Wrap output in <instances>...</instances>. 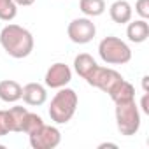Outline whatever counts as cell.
<instances>
[{
    "label": "cell",
    "instance_id": "obj_1",
    "mask_svg": "<svg viewBox=\"0 0 149 149\" xmlns=\"http://www.w3.org/2000/svg\"><path fill=\"white\" fill-rule=\"evenodd\" d=\"M0 46L4 47V51L9 56L21 60L32 54L35 42H33V35L30 30L19 25L9 23L0 32Z\"/></svg>",
    "mask_w": 149,
    "mask_h": 149
},
{
    "label": "cell",
    "instance_id": "obj_2",
    "mask_svg": "<svg viewBox=\"0 0 149 149\" xmlns=\"http://www.w3.org/2000/svg\"><path fill=\"white\" fill-rule=\"evenodd\" d=\"M77 104H79V97L72 88H60L58 93L53 97L51 104H49V118L53 123L56 125H65L68 123L74 114L77 111Z\"/></svg>",
    "mask_w": 149,
    "mask_h": 149
},
{
    "label": "cell",
    "instance_id": "obj_3",
    "mask_svg": "<svg viewBox=\"0 0 149 149\" xmlns=\"http://www.w3.org/2000/svg\"><path fill=\"white\" fill-rule=\"evenodd\" d=\"M98 54L104 63L107 65H125L132 60V49L130 46L121 40L119 37L109 35L104 37L98 44Z\"/></svg>",
    "mask_w": 149,
    "mask_h": 149
},
{
    "label": "cell",
    "instance_id": "obj_4",
    "mask_svg": "<svg viewBox=\"0 0 149 149\" xmlns=\"http://www.w3.org/2000/svg\"><path fill=\"white\" fill-rule=\"evenodd\" d=\"M116 125L125 137H132L140 130V109L135 100L116 104Z\"/></svg>",
    "mask_w": 149,
    "mask_h": 149
},
{
    "label": "cell",
    "instance_id": "obj_5",
    "mask_svg": "<svg viewBox=\"0 0 149 149\" xmlns=\"http://www.w3.org/2000/svg\"><path fill=\"white\" fill-rule=\"evenodd\" d=\"M125 77L121 76L119 72H116L114 68H111V67H100V65H97L95 67V70L90 74V77L86 79V83L90 84V86H93V88H98V90H102L104 93H111L121 81H123Z\"/></svg>",
    "mask_w": 149,
    "mask_h": 149
},
{
    "label": "cell",
    "instance_id": "obj_6",
    "mask_svg": "<svg viewBox=\"0 0 149 149\" xmlns=\"http://www.w3.org/2000/svg\"><path fill=\"white\" fill-rule=\"evenodd\" d=\"M67 35L74 44H88L97 35V26L91 18H76L68 23Z\"/></svg>",
    "mask_w": 149,
    "mask_h": 149
},
{
    "label": "cell",
    "instance_id": "obj_7",
    "mask_svg": "<svg viewBox=\"0 0 149 149\" xmlns=\"http://www.w3.org/2000/svg\"><path fill=\"white\" fill-rule=\"evenodd\" d=\"M30 146L33 149H54L61 142V132L53 125H42L39 130L28 135Z\"/></svg>",
    "mask_w": 149,
    "mask_h": 149
},
{
    "label": "cell",
    "instance_id": "obj_8",
    "mask_svg": "<svg viewBox=\"0 0 149 149\" xmlns=\"http://www.w3.org/2000/svg\"><path fill=\"white\" fill-rule=\"evenodd\" d=\"M72 81V70L67 63L56 61L53 63L47 70H46V76H44V83L47 88L51 90H60L65 88L68 83Z\"/></svg>",
    "mask_w": 149,
    "mask_h": 149
},
{
    "label": "cell",
    "instance_id": "obj_9",
    "mask_svg": "<svg viewBox=\"0 0 149 149\" xmlns=\"http://www.w3.org/2000/svg\"><path fill=\"white\" fill-rule=\"evenodd\" d=\"M21 98H23V102H25L26 105L39 107V105H42V104L47 100L46 86H42L40 83H28V84L23 86Z\"/></svg>",
    "mask_w": 149,
    "mask_h": 149
},
{
    "label": "cell",
    "instance_id": "obj_10",
    "mask_svg": "<svg viewBox=\"0 0 149 149\" xmlns=\"http://www.w3.org/2000/svg\"><path fill=\"white\" fill-rule=\"evenodd\" d=\"M109 16H111V19L114 23L126 25L128 21H132L133 9H132L130 2H126V0H116V2H112L111 7H109Z\"/></svg>",
    "mask_w": 149,
    "mask_h": 149
},
{
    "label": "cell",
    "instance_id": "obj_11",
    "mask_svg": "<svg viewBox=\"0 0 149 149\" xmlns=\"http://www.w3.org/2000/svg\"><path fill=\"white\" fill-rule=\"evenodd\" d=\"M126 37L130 42L135 44H142L147 40L149 37V23L147 19H135V21H128L126 23Z\"/></svg>",
    "mask_w": 149,
    "mask_h": 149
},
{
    "label": "cell",
    "instance_id": "obj_12",
    "mask_svg": "<svg viewBox=\"0 0 149 149\" xmlns=\"http://www.w3.org/2000/svg\"><path fill=\"white\" fill-rule=\"evenodd\" d=\"M21 91H23V86L18 81H13V79L0 81V100L6 104H16L18 100H21Z\"/></svg>",
    "mask_w": 149,
    "mask_h": 149
},
{
    "label": "cell",
    "instance_id": "obj_13",
    "mask_svg": "<svg viewBox=\"0 0 149 149\" xmlns=\"http://www.w3.org/2000/svg\"><path fill=\"white\" fill-rule=\"evenodd\" d=\"M97 65L98 63L95 61V58L91 54H88V53H81V54H77L74 58V70H76L84 81L90 77V74L95 70Z\"/></svg>",
    "mask_w": 149,
    "mask_h": 149
},
{
    "label": "cell",
    "instance_id": "obj_14",
    "mask_svg": "<svg viewBox=\"0 0 149 149\" xmlns=\"http://www.w3.org/2000/svg\"><path fill=\"white\" fill-rule=\"evenodd\" d=\"M111 100L114 104H121V102H128V100H135V88L132 83H128L126 79H123L111 93H109Z\"/></svg>",
    "mask_w": 149,
    "mask_h": 149
},
{
    "label": "cell",
    "instance_id": "obj_15",
    "mask_svg": "<svg viewBox=\"0 0 149 149\" xmlns=\"http://www.w3.org/2000/svg\"><path fill=\"white\" fill-rule=\"evenodd\" d=\"M26 112H28V109L21 107V105H14V107H11V109L6 111L11 132H21L23 130V119H25Z\"/></svg>",
    "mask_w": 149,
    "mask_h": 149
},
{
    "label": "cell",
    "instance_id": "obj_16",
    "mask_svg": "<svg viewBox=\"0 0 149 149\" xmlns=\"http://www.w3.org/2000/svg\"><path fill=\"white\" fill-rule=\"evenodd\" d=\"M79 9L86 18H97L105 13L104 0H79Z\"/></svg>",
    "mask_w": 149,
    "mask_h": 149
},
{
    "label": "cell",
    "instance_id": "obj_17",
    "mask_svg": "<svg viewBox=\"0 0 149 149\" xmlns=\"http://www.w3.org/2000/svg\"><path fill=\"white\" fill-rule=\"evenodd\" d=\"M44 125V121H42V118L39 116V114H35V112H26V116H25V119H23V133H26V135H30V133H33L35 130H39L40 126Z\"/></svg>",
    "mask_w": 149,
    "mask_h": 149
},
{
    "label": "cell",
    "instance_id": "obj_18",
    "mask_svg": "<svg viewBox=\"0 0 149 149\" xmlns=\"http://www.w3.org/2000/svg\"><path fill=\"white\" fill-rule=\"evenodd\" d=\"M18 16V6L14 0H0V19L2 21H13Z\"/></svg>",
    "mask_w": 149,
    "mask_h": 149
},
{
    "label": "cell",
    "instance_id": "obj_19",
    "mask_svg": "<svg viewBox=\"0 0 149 149\" xmlns=\"http://www.w3.org/2000/svg\"><path fill=\"white\" fill-rule=\"evenodd\" d=\"M135 13L140 16V19H147L149 18V0H137Z\"/></svg>",
    "mask_w": 149,
    "mask_h": 149
},
{
    "label": "cell",
    "instance_id": "obj_20",
    "mask_svg": "<svg viewBox=\"0 0 149 149\" xmlns=\"http://www.w3.org/2000/svg\"><path fill=\"white\" fill-rule=\"evenodd\" d=\"M11 130H9V123H7V114L6 111H0V137L7 135Z\"/></svg>",
    "mask_w": 149,
    "mask_h": 149
},
{
    "label": "cell",
    "instance_id": "obj_21",
    "mask_svg": "<svg viewBox=\"0 0 149 149\" xmlns=\"http://www.w3.org/2000/svg\"><path fill=\"white\" fill-rule=\"evenodd\" d=\"M140 109L144 114H149V93H144V97L140 100Z\"/></svg>",
    "mask_w": 149,
    "mask_h": 149
},
{
    "label": "cell",
    "instance_id": "obj_22",
    "mask_svg": "<svg viewBox=\"0 0 149 149\" xmlns=\"http://www.w3.org/2000/svg\"><path fill=\"white\" fill-rule=\"evenodd\" d=\"M14 4L18 7H28V6H33L35 0H14Z\"/></svg>",
    "mask_w": 149,
    "mask_h": 149
},
{
    "label": "cell",
    "instance_id": "obj_23",
    "mask_svg": "<svg viewBox=\"0 0 149 149\" xmlns=\"http://www.w3.org/2000/svg\"><path fill=\"white\" fill-rule=\"evenodd\" d=\"M142 88H144V93H149V76L142 77Z\"/></svg>",
    "mask_w": 149,
    "mask_h": 149
},
{
    "label": "cell",
    "instance_id": "obj_24",
    "mask_svg": "<svg viewBox=\"0 0 149 149\" xmlns=\"http://www.w3.org/2000/svg\"><path fill=\"white\" fill-rule=\"evenodd\" d=\"M104 147H114V149H116V147H118V144H111V142H105V144H100V146H98V149H104Z\"/></svg>",
    "mask_w": 149,
    "mask_h": 149
}]
</instances>
